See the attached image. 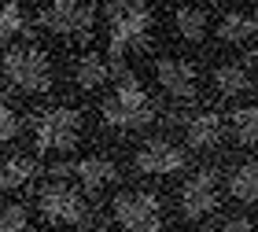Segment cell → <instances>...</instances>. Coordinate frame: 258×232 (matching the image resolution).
I'll return each mask as SVG.
<instances>
[{"mask_svg":"<svg viewBox=\"0 0 258 232\" xmlns=\"http://www.w3.org/2000/svg\"><path fill=\"white\" fill-rule=\"evenodd\" d=\"M52 59L33 44H19V48L4 52V85L11 92H26V96H44L52 92Z\"/></svg>","mask_w":258,"mask_h":232,"instance_id":"6da1fadb","label":"cell"},{"mask_svg":"<svg viewBox=\"0 0 258 232\" xmlns=\"http://www.w3.org/2000/svg\"><path fill=\"white\" fill-rule=\"evenodd\" d=\"M107 33H111V59H122L129 48L148 44L151 8L144 0H111L107 4Z\"/></svg>","mask_w":258,"mask_h":232,"instance_id":"7a4b0ae2","label":"cell"},{"mask_svg":"<svg viewBox=\"0 0 258 232\" xmlns=\"http://www.w3.org/2000/svg\"><path fill=\"white\" fill-rule=\"evenodd\" d=\"M37 210L48 225H85L89 203L81 199L74 184H67L63 177H52L48 184L37 188Z\"/></svg>","mask_w":258,"mask_h":232,"instance_id":"3957f363","label":"cell"},{"mask_svg":"<svg viewBox=\"0 0 258 232\" xmlns=\"http://www.w3.org/2000/svg\"><path fill=\"white\" fill-rule=\"evenodd\" d=\"M111 217L122 232H162V203L159 195H151L144 188L114 195Z\"/></svg>","mask_w":258,"mask_h":232,"instance_id":"277c9868","label":"cell"},{"mask_svg":"<svg viewBox=\"0 0 258 232\" xmlns=\"http://www.w3.org/2000/svg\"><path fill=\"white\" fill-rule=\"evenodd\" d=\"M85 133V114L74 107H52L37 118V151H74Z\"/></svg>","mask_w":258,"mask_h":232,"instance_id":"5b68a950","label":"cell"},{"mask_svg":"<svg viewBox=\"0 0 258 232\" xmlns=\"http://www.w3.org/2000/svg\"><path fill=\"white\" fill-rule=\"evenodd\" d=\"M221 203V177L218 170H196L188 181L181 184L177 192V206H181V217L184 221H203L218 210Z\"/></svg>","mask_w":258,"mask_h":232,"instance_id":"8992f818","label":"cell"},{"mask_svg":"<svg viewBox=\"0 0 258 232\" xmlns=\"http://www.w3.org/2000/svg\"><path fill=\"white\" fill-rule=\"evenodd\" d=\"M96 8L89 0H44L41 8V26L59 33V37H89Z\"/></svg>","mask_w":258,"mask_h":232,"instance_id":"52a82bcc","label":"cell"},{"mask_svg":"<svg viewBox=\"0 0 258 232\" xmlns=\"http://www.w3.org/2000/svg\"><path fill=\"white\" fill-rule=\"evenodd\" d=\"M48 177H74L89 195H100L107 184L118 181V170L103 155H85V159H74V162H52Z\"/></svg>","mask_w":258,"mask_h":232,"instance_id":"ba28073f","label":"cell"},{"mask_svg":"<svg viewBox=\"0 0 258 232\" xmlns=\"http://www.w3.org/2000/svg\"><path fill=\"white\" fill-rule=\"evenodd\" d=\"M184 162H188V151H184L181 144H173V140H162V136L144 140L133 151V170L137 173H148V177L177 173V170H184Z\"/></svg>","mask_w":258,"mask_h":232,"instance_id":"9c48e42d","label":"cell"},{"mask_svg":"<svg viewBox=\"0 0 258 232\" xmlns=\"http://www.w3.org/2000/svg\"><path fill=\"white\" fill-rule=\"evenodd\" d=\"M155 81L170 100H181V103L199 100V78L192 70V63L177 59V55H166V59L155 63Z\"/></svg>","mask_w":258,"mask_h":232,"instance_id":"30bf717a","label":"cell"},{"mask_svg":"<svg viewBox=\"0 0 258 232\" xmlns=\"http://www.w3.org/2000/svg\"><path fill=\"white\" fill-rule=\"evenodd\" d=\"M184 125V144L192 151H210L225 140V118L214 111H196V114H184L181 118Z\"/></svg>","mask_w":258,"mask_h":232,"instance_id":"8fae6325","label":"cell"},{"mask_svg":"<svg viewBox=\"0 0 258 232\" xmlns=\"http://www.w3.org/2000/svg\"><path fill=\"white\" fill-rule=\"evenodd\" d=\"M103 122L114 129H144L155 122V103H125L118 96L103 100Z\"/></svg>","mask_w":258,"mask_h":232,"instance_id":"7c38bea8","label":"cell"},{"mask_svg":"<svg viewBox=\"0 0 258 232\" xmlns=\"http://www.w3.org/2000/svg\"><path fill=\"white\" fill-rule=\"evenodd\" d=\"M173 33L184 41V44H203L207 33H210V15L207 8L199 4H181L173 11Z\"/></svg>","mask_w":258,"mask_h":232,"instance_id":"4fadbf2b","label":"cell"},{"mask_svg":"<svg viewBox=\"0 0 258 232\" xmlns=\"http://www.w3.org/2000/svg\"><path fill=\"white\" fill-rule=\"evenodd\" d=\"M251 89H254V78L243 63H218L214 66V92L218 96L232 100V96H247Z\"/></svg>","mask_w":258,"mask_h":232,"instance_id":"5bb4252c","label":"cell"},{"mask_svg":"<svg viewBox=\"0 0 258 232\" xmlns=\"http://www.w3.org/2000/svg\"><path fill=\"white\" fill-rule=\"evenodd\" d=\"M214 33L221 44H243V41L258 37V15H251V11H225L218 19Z\"/></svg>","mask_w":258,"mask_h":232,"instance_id":"9a60e30c","label":"cell"},{"mask_svg":"<svg viewBox=\"0 0 258 232\" xmlns=\"http://www.w3.org/2000/svg\"><path fill=\"white\" fill-rule=\"evenodd\" d=\"M111 74H114V66L103 59V55H96V52L78 55V63H74V85H78V89H85V92L100 89V85H107V78H111Z\"/></svg>","mask_w":258,"mask_h":232,"instance_id":"2e32d148","label":"cell"},{"mask_svg":"<svg viewBox=\"0 0 258 232\" xmlns=\"http://www.w3.org/2000/svg\"><path fill=\"white\" fill-rule=\"evenodd\" d=\"M229 195L236 203H251L258 206V159H247V162H240L236 170L229 173Z\"/></svg>","mask_w":258,"mask_h":232,"instance_id":"e0dca14e","label":"cell"},{"mask_svg":"<svg viewBox=\"0 0 258 232\" xmlns=\"http://www.w3.org/2000/svg\"><path fill=\"white\" fill-rule=\"evenodd\" d=\"M37 177V159L33 155H8L4 159V170H0V184L4 192H19Z\"/></svg>","mask_w":258,"mask_h":232,"instance_id":"ac0fdd59","label":"cell"},{"mask_svg":"<svg viewBox=\"0 0 258 232\" xmlns=\"http://www.w3.org/2000/svg\"><path fill=\"white\" fill-rule=\"evenodd\" d=\"M229 122H232V136H236L243 147H258V107L232 111Z\"/></svg>","mask_w":258,"mask_h":232,"instance_id":"d6986e66","label":"cell"},{"mask_svg":"<svg viewBox=\"0 0 258 232\" xmlns=\"http://www.w3.org/2000/svg\"><path fill=\"white\" fill-rule=\"evenodd\" d=\"M30 19L26 11H22L19 0H4V15H0V33H4V41H15L19 33H26Z\"/></svg>","mask_w":258,"mask_h":232,"instance_id":"ffe728a7","label":"cell"},{"mask_svg":"<svg viewBox=\"0 0 258 232\" xmlns=\"http://www.w3.org/2000/svg\"><path fill=\"white\" fill-rule=\"evenodd\" d=\"M0 232H30V206L19 199H8L4 214H0Z\"/></svg>","mask_w":258,"mask_h":232,"instance_id":"44dd1931","label":"cell"},{"mask_svg":"<svg viewBox=\"0 0 258 232\" xmlns=\"http://www.w3.org/2000/svg\"><path fill=\"white\" fill-rule=\"evenodd\" d=\"M22 114L15 111V103L11 100H4V111H0V140L4 144H15L19 140V133H22Z\"/></svg>","mask_w":258,"mask_h":232,"instance_id":"7402d4cb","label":"cell"},{"mask_svg":"<svg viewBox=\"0 0 258 232\" xmlns=\"http://www.w3.org/2000/svg\"><path fill=\"white\" fill-rule=\"evenodd\" d=\"M214 232H254V221L251 217H229V221H221Z\"/></svg>","mask_w":258,"mask_h":232,"instance_id":"603a6c76","label":"cell"},{"mask_svg":"<svg viewBox=\"0 0 258 232\" xmlns=\"http://www.w3.org/2000/svg\"><path fill=\"white\" fill-rule=\"evenodd\" d=\"M92 232H103V228H92Z\"/></svg>","mask_w":258,"mask_h":232,"instance_id":"cb8c5ba5","label":"cell"},{"mask_svg":"<svg viewBox=\"0 0 258 232\" xmlns=\"http://www.w3.org/2000/svg\"><path fill=\"white\" fill-rule=\"evenodd\" d=\"M254 63H258V59H254Z\"/></svg>","mask_w":258,"mask_h":232,"instance_id":"d4e9b609","label":"cell"}]
</instances>
